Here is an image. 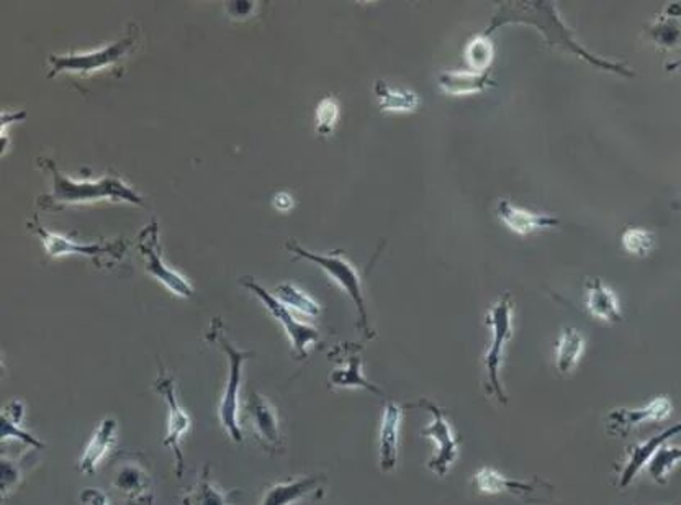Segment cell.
Listing matches in <instances>:
<instances>
[{"label": "cell", "instance_id": "27", "mask_svg": "<svg viewBox=\"0 0 681 505\" xmlns=\"http://www.w3.org/2000/svg\"><path fill=\"white\" fill-rule=\"evenodd\" d=\"M376 96L383 112H413L420 104V97L413 90L396 89L383 80H376Z\"/></svg>", "mask_w": 681, "mask_h": 505}, {"label": "cell", "instance_id": "35", "mask_svg": "<svg viewBox=\"0 0 681 505\" xmlns=\"http://www.w3.org/2000/svg\"><path fill=\"white\" fill-rule=\"evenodd\" d=\"M274 205L279 208V211H289V208L293 207V201L289 194L281 192V194L275 195Z\"/></svg>", "mask_w": 681, "mask_h": 505}, {"label": "cell", "instance_id": "30", "mask_svg": "<svg viewBox=\"0 0 681 505\" xmlns=\"http://www.w3.org/2000/svg\"><path fill=\"white\" fill-rule=\"evenodd\" d=\"M494 45L487 35L475 36L465 49V62L474 73H487L488 67L494 63Z\"/></svg>", "mask_w": 681, "mask_h": 505}, {"label": "cell", "instance_id": "4", "mask_svg": "<svg viewBox=\"0 0 681 505\" xmlns=\"http://www.w3.org/2000/svg\"><path fill=\"white\" fill-rule=\"evenodd\" d=\"M287 250L295 253L299 258L318 265L326 275L332 276L333 281L339 286L343 291L347 292L354 304H356L357 314H359V326L367 339L372 340L376 336L374 330L369 325V316H367L366 299H364L363 281H360L357 269L347 261L346 258L339 255H316L300 247L295 241L287 244Z\"/></svg>", "mask_w": 681, "mask_h": 505}, {"label": "cell", "instance_id": "23", "mask_svg": "<svg viewBox=\"0 0 681 505\" xmlns=\"http://www.w3.org/2000/svg\"><path fill=\"white\" fill-rule=\"evenodd\" d=\"M495 86L488 73H474V71H455L443 73L440 76V87L450 96H468V94L484 93L488 87Z\"/></svg>", "mask_w": 681, "mask_h": 505}, {"label": "cell", "instance_id": "14", "mask_svg": "<svg viewBox=\"0 0 681 505\" xmlns=\"http://www.w3.org/2000/svg\"><path fill=\"white\" fill-rule=\"evenodd\" d=\"M35 234L42 237L43 245H45L46 251L52 258H61V256L67 255H80L89 256L96 261V266H99V258H120L127 250V245L123 241H114V244H77V241L69 240V238L63 237V235L52 234V232L45 230L39 222H32L29 224Z\"/></svg>", "mask_w": 681, "mask_h": 505}, {"label": "cell", "instance_id": "22", "mask_svg": "<svg viewBox=\"0 0 681 505\" xmlns=\"http://www.w3.org/2000/svg\"><path fill=\"white\" fill-rule=\"evenodd\" d=\"M236 493L238 491H231V493H225L221 491L214 481L210 480V466H205L202 471L201 480L185 491L182 496V505H233L235 503Z\"/></svg>", "mask_w": 681, "mask_h": 505}, {"label": "cell", "instance_id": "18", "mask_svg": "<svg viewBox=\"0 0 681 505\" xmlns=\"http://www.w3.org/2000/svg\"><path fill=\"white\" fill-rule=\"evenodd\" d=\"M323 476L296 477L272 484L259 505H295L323 493Z\"/></svg>", "mask_w": 681, "mask_h": 505}, {"label": "cell", "instance_id": "8", "mask_svg": "<svg viewBox=\"0 0 681 505\" xmlns=\"http://www.w3.org/2000/svg\"><path fill=\"white\" fill-rule=\"evenodd\" d=\"M241 284L245 286V288L251 289V291L258 296L259 301L271 312V315L284 326L285 333L289 335L290 342H292V350L295 358L306 359L310 345L318 343V330H316L315 326L299 322V320L292 315V312H290L275 296L269 294V292L266 291L262 286H259L255 279H242Z\"/></svg>", "mask_w": 681, "mask_h": 505}, {"label": "cell", "instance_id": "29", "mask_svg": "<svg viewBox=\"0 0 681 505\" xmlns=\"http://www.w3.org/2000/svg\"><path fill=\"white\" fill-rule=\"evenodd\" d=\"M275 294H278L275 298H278L287 309H292V311H296L299 314L318 316L320 312H322L318 302L313 301L302 289L290 284V282L279 286V288L275 289Z\"/></svg>", "mask_w": 681, "mask_h": 505}, {"label": "cell", "instance_id": "2", "mask_svg": "<svg viewBox=\"0 0 681 505\" xmlns=\"http://www.w3.org/2000/svg\"><path fill=\"white\" fill-rule=\"evenodd\" d=\"M208 340L217 343L221 352L227 353L228 356L227 386H225L218 413H220V422L227 430L229 440L239 444L242 443V429L239 426V390H241L242 368H245L246 362L255 356V353L236 348L221 332L220 322L214 323V329L208 333Z\"/></svg>", "mask_w": 681, "mask_h": 505}, {"label": "cell", "instance_id": "21", "mask_svg": "<svg viewBox=\"0 0 681 505\" xmlns=\"http://www.w3.org/2000/svg\"><path fill=\"white\" fill-rule=\"evenodd\" d=\"M586 309L595 319L606 323H616L623 319L615 291L609 289L602 279H593L586 284Z\"/></svg>", "mask_w": 681, "mask_h": 505}, {"label": "cell", "instance_id": "11", "mask_svg": "<svg viewBox=\"0 0 681 505\" xmlns=\"http://www.w3.org/2000/svg\"><path fill=\"white\" fill-rule=\"evenodd\" d=\"M246 412L251 422L252 433L261 447L272 454L284 453L285 440L282 436L278 409L258 390H251L248 402H246Z\"/></svg>", "mask_w": 681, "mask_h": 505}, {"label": "cell", "instance_id": "26", "mask_svg": "<svg viewBox=\"0 0 681 505\" xmlns=\"http://www.w3.org/2000/svg\"><path fill=\"white\" fill-rule=\"evenodd\" d=\"M681 7L673 3L650 26V36L663 50L677 49L681 43Z\"/></svg>", "mask_w": 681, "mask_h": 505}, {"label": "cell", "instance_id": "24", "mask_svg": "<svg viewBox=\"0 0 681 505\" xmlns=\"http://www.w3.org/2000/svg\"><path fill=\"white\" fill-rule=\"evenodd\" d=\"M585 352V339L579 330L565 326L555 346V366L561 375H570Z\"/></svg>", "mask_w": 681, "mask_h": 505}, {"label": "cell", "instance_id": "33", "mask_svg": "<svg viewBox=\"0 0 681 505\" xmlns=\"http://www.w3.org/2000/svg\"><path fill=\"white\" fill-rule=\"evenodd\" d=\"M20 477H22V471H20L19 464L13 463V461L7 460L6 456L2 458V494L3 497H7V494L10 491L15 490L17 483H19Z\"/></svg>", "mask_w": 681, "mask_h": 505}, {"label": "cell", "instance_id": "1", "mask_svg": "<svg viewBox=\"0 0 681 505\" xmlns=\"http://www.w3.org/2000/svg\"><path fill=\"white\" fill-rule=\"evenodd\" d=\"M43 168L52 173L53 191L52 194L42 195L39 205L46 211H60L67 205L86 204V202L100 201V198H112V201L130 202L134 205H143V197L125 184L120 178L109 176L100 181H76L69 176H64L57 170L56 163L52 160L40 161Z\"/></svg>", "mask_w": 681, "mask_h": 505}, {"label": "cell", "instance_id": "25", "mask_svg": "<svg viewBox=\"0 0 681 505\" xmlns=\"http://www.w3.org/2000/svg\"><path fill=\"white\" fill-rule=\"evenodd\" d=\"M23 419H25V404L20 400H10L2 410V442L17 440V442L42 450L45 444L22 429Z\"/></svg>", "mask_w": 681, "mask_h": 505}, {"label": "cell", "instance_id": "12", "mask_svg": "<svg viewBox=\"0 0 681 505\" xmlns=\"http://www.w3.org/2000/svg\"><path fill=\"white\" fill-rule=\"evenodd\" d=\"M138 248L147 258V269L150 275L163 282L179 298H192L194 288H192L191 282L184 276L171 269L161 258L160 232H158L156 222H151L147 228H143L140 240H138Z\"/></svg>", "mask_w": 681, "mask_h": 505}, {"label": "cell", "instance_id": "6", "mask_svg": "<svg viewBox=\"0 0 681 505\" xmlns=\"http://www.w3.org/2000/svg\"><path fill=\"white\" fill-rule=\"evenodd\" d=\"M112 487L127 505H156L150 470L140 458L121 454L112 468Z\"/></svg>", "mask_w": 681, "mask_h": 505}, {"label": "cell", "instance_id": "15", "mask_svg": "<svg viewBox=\"0 0 681 505\" xmlns=\"http://www.w3.org/2000/svg\"><path fill=\"white\" fill-rule=\"evenodd\" d=\"M672 410L673 406L669 397H657L640 409H615L606 417V430L609 436L623 439L642 423L662 422L669 419Z\"/></svg>", "mask_w": 681, "mask_h": 505}, {"label": "cell", "instance_id": "34", "mask_svg": "<svg viewBox=\"0 0 681 505\" xmlns=\"http://www.w3.org/2000/svg\"><path fill=\"white\" fill-rule=\"evenodd\" d=\"M83 505H114L100 490H84L80 494Z\"/></svg>", "mask_w": 681, "mask_h": 505}, {"label": "cell", "instance_id": "36", "mask_svg": "<svg viewBox=\"0 0 681 505\" xmlns=\"http://www.w3.org/2000/svg\"><path fill=\"white\" fill-rule=\"evenodd\" d=\"M680 66H681V62L680 63H675V64H670L669 71L677 69V67H680Z\"/></svg>", "mask_w": 681, "mask_h": 505}, {"label": "cell", "instance_id": "7", "mask_svg": "<svg viewBox=\"0 0 681 505\" xmlns=\"http://www.w3.org/2000/svg\"><path fill=\"white\" fill-rule=\"evenodd\" d=\"M418 407H423L431 413V423L421 432V436L436 443V454L428 461V470L433 471L437 477H446L457 460L458 439L455 437L450 420L436 404L421 399L418 400Z\"/></svg>", "mask_w": 681, "mask_h": 505}, {"label": "cell", "instance_id": "28", "mask_svg": "<svg viewBox=\"0 0 681 505\" xmlns=\"http://www.w3.org/2000/svg\"><path fill=\"white\" fill-rule=\"evenodd\" d=\"M680 461L681 447H670V444L666 443L650 458L649 463H647V471H649L650 476H652L657 484L666 486L670 471H673V468Z\"/></svg>", "mask_w": 681, "mask_h": 505}, {"label": "cell", "instance_id": "10", "mask_svg": "<svg viewBox=\"0 0 681 505\" xmlns=\"http://www.w3.org/2000/svg\"><path fill=\"white\" fill-rule=\"evenodd\" d=\"M137 45V35L125 36L120 42L89 53H69V55L50 56L52 73L50 77H56L63 71H77V73H96V71L109 67L110 64L120 62Z\"/></svg>", "mask_w": 681, "mask_h": 505}, {"label": "cell", "instance_id": "9", "mask_svg": "<svg viewBox=\"0 0 681 505\" xmlns=\"http://www.w3.org/2000/svg\"><path fill=\"white\" fill-rule=\"evenodd\" d=\"M472 486L482 494H511L529 504L548 503V497L554 493V487L544 481L536 480L534 483L510 480L491 468H484L472 477Z\"/></svg>", "mask_w": 681, "mask_h": 505}, {"label": "cell", "instance_id": "19", "mask_svg": "<svg viewBox=\"0 0 681 505\" xmlns=\"http://www.w3.org/2000/svg\"><path fill=\"white\" fill-rule=\"evenodd\" d=\"M680 433L681 422L670 427V429L663 430L659 436L652 437V439L647 440V442L636 443L629 447V450H627L629 456H627L625 466H623L621 476H619V490L629 487L633 481L636 480L637 474L644 470V466H647L653 453H656L662 444L672 440L673 437L680 436Z\"/></svg>", "mask_w": 681, "mask_h": 505}, {"label": "cell", "instance_id": "32", "mask_svg": "<svg viewBox=\"0 0 681 505\" xmlns=\"http://www.w3.org/2000/svg\"><path fill=\"white\" fill-rule=\"evenodd\" d=\"M338 119L339 104L333 97H325L316 107V130L320 135L333 133Z\"/></svg>", "mask_w": 681, "mask_h": 505}, {"label": "cell", "instance_id": "5", "mask_svg": "<svg viewBox=\"0 0 681 505\" xmlns=\"http://www.w3.org/2000/svg\"><path fill=\"white\" fill-rule=\"evenodd\" d=\"M154 389H156V393H160V396L163 397L167 406V433L164 437V444L171 448L172 454H174L175 476L181 480L185 471L182 440L191 430L192 419L187 410L179 402L175 379L172 378V375L166 369L161 368L160 376H158L156 383H154Z\"/></svg>", "mask_w": 681, "mask_h": 505}, {"label": "cell", "instance_id": "16", "mask_svg": "<svg viewBox=\"0 0 681 505\" xmlns=\"http://www.w3.org/2000/svg\"><path fill=\"white\" fill-rule=\"evenodd\" d=\"M403 420V407L397 402H387L383 407L379 436V464L383 473L397 470L400 456V429Z\"/></svg>", "mask_w": 681, "mask_h": 505}, {"label": "cell", "instance_id": "37", "mask_svg": "<svg viewBox=\"0 0 681 505\" xmlns=\"http://www.w3.org/2000/svg\"><path fill=\"white\" fill-rule=\"evenodd\" d=\"M680 207H681V195H680V201H679Z\"/></svg>", "mask_w": 681, "mask_h": 505}, {"label": "cell", "instance_id": "17", "mask_svg": "<svg viewBox=\"0 0 681 505\" xmlns=\"http://www.w3.org/2000/svg\"><path fill=\"white\" fill-rule=\"evenodd\" d=\"M495 214L500 218L501 224L507 225L511 232L518 235L534 234V232L548 230V228H555L561 225V221L552 217V215L536 214V212L512 204L507 198L498 201Z\"/></svg>", "mask_w": 681, "mask_h": 505}, {"label": "cell", "instance_id": "3", "mask_svg": "<svg viewBox=\"0 0 681 505\" xmlns=\"http://www.w3.org/2000/svg\"><path fill=\"white\" fill-rule=\"evenodd\" d=\"M487 325L491 330V342L485 353L484 366L487 372V389L498 402L507 406L508 396L500 380V369L504 365L505 350L512 336V301L510 294L504 296L487 315Z\"/></svg>", "mask_w": 681, "mask_h": 505}, {"label": "cell", "instance_id": "20", "mask_svg": "<svg viewBox=\"0 0 681 505\" xmlns=\"http://www.w3.org/2000/svg\"><path fill=\"white\" fill-rule=\"evenodd\" d=\"M118 423L115 419L100 420L96 432L90 437L83 458L79 461V470L84 474H96L102 461L109 456L110 451L117 444Z\"/></svg>", "mask_w": 681, "mask_h": 505}, {"label": "cell", "instance_id": "31", "mask_svg": "<svg viewBox=\"0 0 681 505\" xmlns=\"http://www.w3.org/2000/svg\"><path fill=\"white\" fill-rule=\"evenodd\" d=\"M621 241L623 248L634 256L649 255L653 248V235L646 228H627Z\"/></svg>", "mask_w": 681, "mask_h": 505}, {"label": "cell", "instance_id": "13", "mask_svg": "<svg viewBox=\"0 0 681 505\" xmlns=\"http://www.w3.org/2000/svg\"><path fill=\"white\" fill-rule=\"evenodd\" d=\"M329 356L338 362V366L329 375L328 384L332 389H356V387H359V389L369 390L377 396H383L382 390L364 376L360 346L344 343V345L336 346L329 353Z\"/></svg>", "mask_w": 681, "mask_h": 505}]
</instances>
